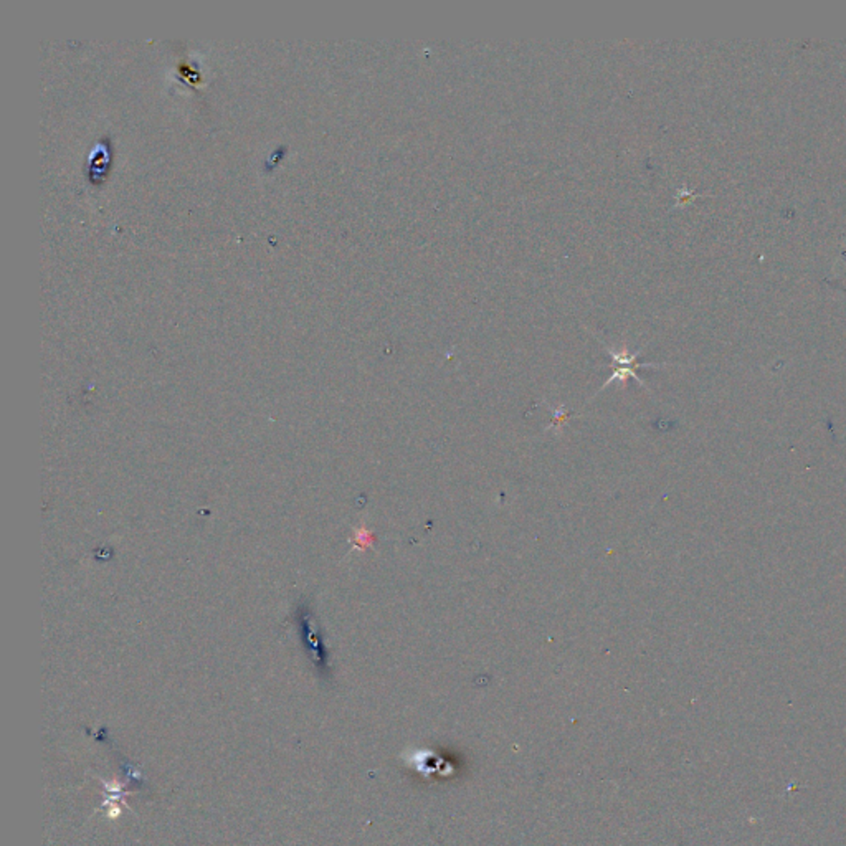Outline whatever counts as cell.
<instances>
[{"label":"cell","mask_w":846,"mask_h":846,"mask_svg":"<svg viewBox=\"0 0 846 846\" xmlns=\"http://www.w3.org/2000/svg\"><path fill=\"white\" fill-rule=\"evenodd\" d=\"M600 342L605 346V349L608 351L610 357H612V377L608 378L607 382L602 385V389L605 387H608L610 384H613V382H622V384H625L626 380H629L630 377H633L636 382H638L640 385H645V382L641 380V377H638V374H636V369H643V367H660L658 364H638L636 362V359H638V355L641 353V349L636 351V353H629L626 349H615V347H610L608 344H605V342L600 339ZM600 389V390H602Z\"/></svg>","instance_id":"6da1fadb"},{"label":"cell","mask_w":846,"mask_h":846,"mask_svg":"<svg viewBox=\"0 0 846 846\" xmlns=\"http://www.w3.org/2000/svg\"><path fill=\"white\" fill-rule=\"evenodd\" d=\"M374 544V534L367 528H359L354 534V546L359 549H367Z\"/></svg>","instance_id":"7a4b0ae2"},{"label":"cell","mask_w":846,"mask_h":846,"mask_svg":"<svg viewBox=\"0 0 846 846\" xmlns=\"http://www.w3.org/2000/svg\"><path fill=\"white\" fill-rule=\"evenodd\" d=\"M564 420H565V415H564V407H559V408H557V412H554V420H552V425H557V426H560V425H562V422H564Z\"/></svg>","instance_id":"3957f363"}]
</instances>
